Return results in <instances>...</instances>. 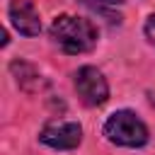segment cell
<instances>
[{
    "mask_svg": "<svg viewBox=\"0 0 155 155\" xmlns=\"http://www.w3.org/2000/svg\"><path fill=\"white\" fill-rule=\"evenodd\" d=\"M39 140L56 150H73L82 140V126L78 121H48L41 128Z\"/></svg>",
    "mask_w": 155,
    "mask_h": 155,
    "instance_id": "cell-4",
    "label": "cell"
},
{
    "mask_svg": "<svg viewBox=\"0 0 155 155\" xmlns=\"http://www.w3.org/2000/svg\"><path fill=\"white\" fill-rule=\"evenodd\" d=\"M102 2H111L114 5V2H121V0H102Z\"/></svg>",
    "mask_w": 155,
    "mask_h": 155,
    "instance_id": "cell-8",
    "label": "cell"
},
{
    "mask_svg": "<svg viewBox=\"0 0 155 155\" xmlns=\"http://www.w3.org/2000/svg\"><path fill=\"white\" fill-rule=\"evenodd\" d=\"M145 36L150 39V44H155V12L145 19Z\"/></svg>",
    "mask_w": 155,
    "mask_h": 155,
    "instance_id": "cell-7",
    "label": "cell"
},
{
    "mask_svg": "<svg viewBox=\"0 0 155 155\" xmlns=\"http://www.w3.org/2000/svg\"><path fill=\"white\" fill-rule=\"evenodd\" d=\"M97 27L87 17H75V15H58L51 22V39L65 51V53H87L97 46Z\"/></svg>",
    "mask_w": 155,
    "mask_h": 155,
    "instance_id": "cell-1",
    "label": "cell"
},
{
    "mask_svg": "<svg viewBox=\"0 0 155 155\" xmlns=\"http://www.w3.org/2000/svg\"><path fill=\"white\" fill-rule=\"evenodd\" d=\"M10 70H12V75L17 78V85L24 92H39V90H46V85H48L44 80V75L27 61H12Z\"/></svg>",
    "mask_w": 155,
    "mask_h": 155,
    "instance_id": "cell-6",
    "label": "cell"
},
{
    "mask_svg": "<svg viewBox=\"0 0 155 155\" xmlns=\"http://www.w3.org/2000/svg\"><path fill=\"white\" fill-rule=\"evenodd\" d=\"M104 136L107 140L116 143V145H124V148H140L148 143L150 133H148V126L128 109H121V111H114L107 124H104Z\"/></svg>",
    "mask_w": 155,
    "mask_h": 155,
    "instance_id": "cell-2",
    "label": "cell"
},
{
    "mask_svg": "<svg viewBox=\"0 0 155 155\" xmlns=\"http://www.w3.org/2000/svg\"><path fill=\"white\" fill-rule=\"evenodd\" d=\"M75 90L78 97L87 104V107H102L109 99V85L107 78L102 75V70H97L94 65H82L75 73Z\"/></svg>",
    "mask_w": 155,
    "mask_h": 155,
    "instance_id": "cell-3",
    "label": "cell"
},
{
    "mask_svg": "<svg viewBox=\"0 0 155 155\" xmlns=\"http://www.w3.org/2000/svg\"><path fill=\"white\" fill-rule=\"evenodd\" d=\"M7 15L12 19V27L22 34V36H39L41 31V19L36 7L29 0H10Z\"/></svg>",
    "mask_w": 155,
    "mask_h": 155,
    "instance_id": "cell-5",
    "label": "cell"
}]
</instances>
